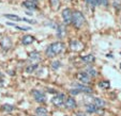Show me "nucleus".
Wrapping results in <instances>:
<instances>
[{"instance_id":"nucleus-25","label":"nucleus","mask_w":121,"mask_h":116,"mask_svg":"<svg viewBox=\"0 0 121 116\" xmlns=\"http://www.w3.org/2000/svg\"><path fill=\"white\" fill-rule=\"evenodd\" d=\"M58 31H57V34H58V36H60L61 37L62 36V33H64V29H63V27H62V26H59V27H58Z\"/></svg>"},{"instance_id":"nucleus-27","label":"nucleus","mask_w":121,"mask_h":116,"mask_svg":"<svg viewBox=\"0 0 121 116\" xmlns=\"http://www.w3.org/2000/svg\"><path fill=\"white\" fill-rule=\"evenodd\" d=\"M22 20L26 21V23H35L34 20H30V19H27V18H22Z\"/></svg>"},{"instance_id":"nucleus-17","label":"nucleus","mask_w":121,"mask_h":116,"mask_svg":"<svg viewBox=\"0 0 121 116\" xmlns=\"http://www.w3.org/2000/svg\"><path fill=\"white\" fill-rule=\"evenodd\" d=\"M86 110H87V112H89V113H95L98 108L94 104H87L86 105Z\"/></svg>"},{"instance_id":"nucleus-4","label":"nucleus","mask_w":121,"mask_h":116,"mask_svg":"<svg viewBox=\"0 0 121 116\" xmlns=\"http://www.w3.org/2000/svg\"><path fill=\"white\" fill-rule=\"evenodd\" d=\"M32 95H33V98L34 100L38 101V102H45V94L43 93V92L39 91V89H34V91H32Z\"/></svg>"},{"instance_id":"nucleus-22","label":"nucleus","mask_w":121,"mask_h":116,"mask_svg":"<svg viewBox=\"0 0 121 116\" xmlns=\"http://www.w3.org/2000/svg\"><path fill=\"white\" fill-rule=\"evenodd\" d=\"M29 59H30V60H34V59L40 60V54H39V52H32V53H30Z\"/></svg>"},{"instance_id":"nucleus-33","label":"nucleus","mask_w":121,"mask_h":116,"mask_svg":"<svg viewBox=\"0 0 121 116\" xmlns=\"http://www.w3.org/2000/svg\"><path fill=\"white\" fill-rule=\"evenodd\" d=\"M120 67H121V65H120Z\"/></svg>"},{"instance_id":"nucleus-5","label":"nucleus","mask_w":121,"mask_h":116,"mask_svg":"<svg viewBox=\"0 0 121 116\" xmlns=\"http://www.w3.org/2000/svg\"><path fill=\"white\" fill-rule=\"evenodd\" d=\"M64 100H65V98H64L63 94H58V95H56L55 97L52 99V102H53L56 107H61V105H63Z\"/></svg>"},{"instance_id":"nucleus-21","label":"nucleus","mask_w":121,"mask_h":116,"mask_svg":"<svg viewBox=\"0 0 121 116\" xmlns=\"http://www.w3.org/2000/svg\"><path fill=\"white\" fill-rule=\"evenodd\" d=\"M99 86L102 87V89H107V87H109V82H107V81H102V82H100Z\"/></svg>"},{"instance_id":"nucleus-30","label":"nucleus","mask_w":121,"mask_h":116,"mask_svg":"<svg viewBox=\"0 0 121 116\" xmlns=\"http://www.w3.org/2000/svg\"><path fill=\"white\" fill-rule=\"evenodd\" d=\"M101 3H103L104 5H107L108 3H107V0H101Z\"/></svg>"},{"instance_id":"nucleus-13","label":"nucleus","mask_w":121,"mask_h":116,"mask_svg":"<svg viewBox=\"0 0 121 116\" xmlns=\"http://www.w3.org/2000/svg\"><path fill=\"white\" fill-rule=\"evenodd\" d=\"M93 104L95 105L96 108H103L105 105V101L103 100L102 98H99V97H95L93 100Z\"/></svg>"},{"instance_id":"nucleus-29","label":"nucleus","mask_w":121,"mask_h":116,"mask_svg":"<svg viewBox=\"0 0 121 116\" xmlns=\"http://www.w3.org/2000/svg\"><path fill=\"white\" fill-rule=\"evenodd\" d=\"M76 116H87V115L84 114V113H82V112H77V113H76Z\"/></svg>"},{"instance_id":"nucleus-20","label":"nucleus","mask_w":121,"mask_h":116,"mask_svg":"<svg viewBox=\"0 0 121 116\" xmlns=\"http://www.w3.org/2000/svg\"><path fill=\"white\" fill-rule=\"evenodd\" d=\"M50 3H52L53 9H55V10H57L58 8L60 7V1L59 0H50Z\"/></svg>"},{"instance_id":"nucleus-11","label":"nucleus","mask_w":121,"mask_h":116,"mask_svg":"<svg viewBox=\"0 0 121 116\" xmlns=\"http://www.w3.org/2000/svg\"><path fill=\"white\" fill-rule=\"evenodd\" d=\"M23 7H25L26 9H28V10H35V9H37V4H35V2L30 1V0L24 1V2H23Z\"/></svg>"},{"instance_id":"nucleus-6","label":"nucleus","mask_w":121,"mask_h":116,"mask_svg":"<svg viewBox=\"0 0 121 116\" xmlns=\"http://www.w3.org/2000/svg\"><path fill=\"white\" fill-rule=\"evenodd\" d=\"M76 78H77V80L79 82H82V83H89V82H90V77L86 73H85V71L77 73Z\"/></svg>"},{"instance_id":"nucleus-1","label":"nucleus","mask_w":121,"mask_h":116,"mask_svg":"<svg viewBox=\"0 0 121 116\" xmlns=\"http://www.w3.org/2000/svg\"><path fill=\"white\" fill-rule=\"evenodd\" d=\"M64 48V45L61 43V42H55V43H52L47 48H46V55L48 58H53L56 57L57 54H59Z\"/></svg>"},{"instance_id":"nucleus-23","label":"nucleus","mask_w":121,"mask_h":116,"mask_svg":"<svg viewBox=\"0 0 121 116\" xmlns=\"http://www.w3.org/2000/svg\"><path fill=\"white\" fill-rule=\"evenodd\" d=\"M2 109L4 110V111H8V112H11V111H13L14 110V108H13V105H10V104H4L2 107Z\"/></svg>"},{"instance_id":"nucleus-15","label":"nucleus","mask_w":121,"mask_h":116,"mask_svg":"<svg viewBox=\"0 0 121 116\" xmlns=\"http://www.w3.org/2000/svg\"><path fill=\"white\" fill-rule=\"evenodd\" d=\"M85 73H87L89 77H95V76L98 75V73H96V70L94 68H92V67H88V68L86 69V71H85Z\"/></svg>"},{"instance_id":"nucleus-16","label":"nucleus","mask_w":121,"mask_h":116,"mask_svg":"<svg viewBox=\"0 0 121 116\" xmlns=\"http://www.w3.org/2000/svg\"><path fill=\"white\" fill-rule=\"evenodd\" d=\"M7 25L12 26V27H15L16 29L22 30V31H28V30H30L29 27H22V26H17V25H15V23H7Z\"/></svg>"},{"instance_id":"nucleus-19","label":"nucleus","mask_w":121,"mask_h":116,"mask_svg":"<svg viewBox=\"0 0 121 116\" xmlns=\"http://www.w3.org/2000/svg\"><path fill=\"white\" fill-rule=\"evenodd\" d=\"M37 68H38V64H31V65H29L27 68H26V71H27L28 73H33Z\"/></svg>"},{"instance_id":"nucleus-28","label":"nucleus","mask_w":121,"mask_h":116,"mask_svg":"<svg viewBox=\"0 0 121 116\" xmlns=\"http://www.w3.org/2000/svg\"><path fill=\"white\" fill-rule=\"evenodd\" d=\"M78 93H79V91H78V89H75V91H74V89H72V91H71L72 95H77Z\"/></svg>"},{"instance_id":"nucleus-3","label":"nucleus","mask_w":121,"mask_h":116,"mask_svg":"<svg viewBox=\"0 0 121 116\" xmlns=\"http://www.w3.org/2000/svg\"><path fill=\"white\" fill-rule=\"evenodd\" d=\"M72 11L70 9H64L62 11V19L65 25H70L72 23Z\"/></svg>"},{"instance_id":"nucleus-32","label":"nucleus","mask_w":121,"mask_h":116,"mask_svg":"<svg viewBox=\"0 0 121 116\" xmlns=\"http://www.w3.org/2000/svg\"><path fill=\"white\" fill-rule=\"evenodd\" d=\"M1 76H2V75H1V73H0V77H1Z\"/></svg>"},{"instance_id":"nucleus-8","label":"nucleus","mask_w":121,"mask_h":116,"mask_svg":"<svg viewBox=\"0 0 121 116\" xmlns=\"http://www.w3.org/2000/svg\"><path fill=\"white\" fill-rule=\"evenodd\" d=\"M64 105H65V108H68V109H74V108H76V101H75V99L74 98H72V97H69V98H66L65 100H64V103H63Z\"/></svg>"},{"instance_id":"nucleus-12","label":"nucleus","mask_w":121,"mask_h":116,"mask_svg":"<svg viewBox=\"0 0 121 116\" xmlns=\"http://www.w3.org/2000/svg\"><path fill=\"white\" fill-rule=\"evenodd\" d=\"M34 42V37L32 36V35H25V36H23V39H22V43L24 44V45H30V44H32Z\"/></svg>"},{"instance_id":"nucleus-18","label":"nucleus","mask_w":121,"mask_h":116,"mask_svg":"<svg viewBox=\"0 0 121 116\" xmlns=\"http://www.w3.org/2000/svg\"><path fill=\"white\" fill-rule=\"evenodd\" d=\"M4 17L9 19H12V20H22V18L17 15H14V14H4Z\"/></svg>"},{"instance_id":"nucleus-7","label":"nucleus","mask_w":121,"mask_h":116,"mask_svg":"<svg viewBox=\"0 0 121 116\" xmlns=\"http://www.w3.org/2000/svg\"><path fill=\"white\" fill-rule=\"evenodd\" d=\"M70 47H71L72 50H75V51H80L84 48V45L80 43L79 41H76V39H73L70 44Z\"/></svg>"},{"instance_id":"nucleus-14","label":"nucleus","mask_w":121,"mask_h":116,"mask_svg":"<svg viewBox=\"0 0 121 116\" xmlns=\"http://www.w3.org/2000/svg\"><path fill=\"white\" fill-rule=\"evenodd\" d=\"M82 60L85 62V63H92V62L94 61V55H92V54L85 55V57L82 58Z\"/></svg>"},{"instance_id":"nucleus-10","label":"nucleus","mask_w":121,"mask_h":116,"mask_svg":"<svg viewBox=\"0 0 121 116\" xmlns=\"http://www.w3.org/2000/svg\"><path fill=\"white\" fill-rule=\"evenodd\" d=\"M76 87V89H78L79 92H84V93H91L92 89L91 87L87 86V85H82V84H74Z\"/></svg>"},{"instance_id":"nucleus-26","label":"nucleus","mask_w":121,"mask_h":116,"mask_svg":"<svg viewBox=\"0 0 121 116\" xmlns=\"http://www.w3.org/2000/svg\"><path fill=\"white\" fill-rule=\"evenodd\" d=\"M52 67H53L54 69H58L60 67V62L59 61H55L53 64H52Z\"/></svg>"},{"instance_id":"nucleus-9","label":"nucleus","mask_w":121,"mask_h":116,"mask_svg":"<svg viewBox=\"0 0 121 116\" xmlns=\"http://www.w3.org/2000/svg\"><path fill=\"white\" fill-rule=\"evenodd\" d=\"M0 44H1V47H2L4 50H8V49H10V48L12 47V42L9 37H3Z\"/></svg>"},{"instance_id":"nucleus-2","label":"nucleus","mask_w":121,"mask_h":116,"mask_svg":"<svg viewBox=\"0 0 121 116\" xmlns=\"http://www.w3.org/2000/svg\"><path fill=\"white\" fill-rule=\"evenodd\" d=\"M72 23L75 26L76 28H80L85 23V17L82 15V12L79 11H75L72 14Z\"/></svg>"},{"instance_id":"nucleus-24","label":"nucleus","mask_w":121,"mask_h":116,"mask_svg":"<svg viewBox=\"0 0 121 116\" xmlns=\"http://www.w3.org/2000/svg\"><path fill=\"white\" fill-rule=\"evenodd\" d=\"M86 1H87L91 7H94V5L99 4V0H86Z\"/></svg>"},{"instance_id":"nucleus-31","label":"nucleus","mask_w":121,"mask_h":116,"mask_svg":"<svg viewBox=\"0 0 121 116\" xmlns=\"http://www.w3.org/2000/svg\"><path fill=\"white\" fill-rule=\"evenodd\" d=\"M30 1H33V2H37L38 0H30Z\"/></svg>"}]
</instances>
